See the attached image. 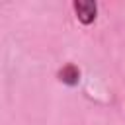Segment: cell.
Segmentation results:
<instances>
[{"label":"cell","instance_id":"7a4b0ae2","mask_svg":"<svg viewBox=\"0 0 125 125\" xmlns=\"http://www.w3.org/2000/svg\"><path fill=\"white\" fill-rule=\"evenodd\" d=\"M59 80H61L62 84H66V86H76L78 80H80V70H78V66L72 64V62H68L66 66H62V68L59 70Z\"/></svg>","mask_w":125,"mask_h":125},{"label":"cell","instance_id":"6da1fadb","mask_svg":"<svg viewBox=\"0 0 125 125\" xmlns=\"http://www.w3.org/2000/svg\"><path fill=\"white\" fill-rule=\"evenodd\" d=\"M74 12H76V18L80 23L84 25H90L96 21V16H98V4L94 0H74L72 4Z\"/></svg>","mask_w":125,"mask_h":125}]
</instances>
